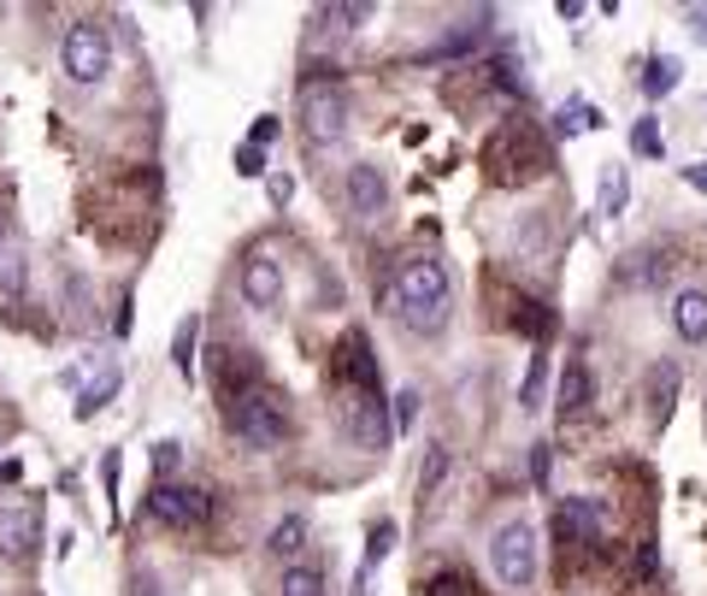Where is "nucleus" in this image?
<instances>
[{"label": "nucleus", "mask_w": 707, "mask_h": 596, "mask_svg": "<svg viewBox=\"0 0 707 596\" xmlns=\"http://www.w3.org/2000/svg\"><path fill=\"white\" fill-rule=\"evenodd\" d=\"M389 313L401 319L407 331H419V337H437L448 326V266L437 260V254H413V260L395 272Z\"/></svg>", "instance_id": "obj_1"}, {"label": "nucleus", "mask_w": 707, "mask_h": 596, "mask_svg": "<svg viewBox=\"0 0 707 596\" xmlns=\"http://www.w3.org/2000/svg\"><path fill=\"white\" fill-rule=\"evenodd\" d=\"M484 172H490V183H502V190H525V183H537L548 172L543 130L531 125V118H502V125L484 136Z\"/></svg>", "instance_id": "obj_2"}, {"label": "nucleus", "mask_w": 707, "mask_h": 596, "mask_svg": "<svg viewBox=\"0 0 707 596\" xmlns=\"http://www.w3.org/2000/svg\"><path fill=\"white\" fill-rule=\"evenodd\" d=\"M296 100H301V136H307V142H313V148L342 142V130H349V118H354L342 77H301Z\"/></svg>", "instance_id": "obj_3"}, {"label": "nucleus", "mask_w": 707, "mask_h": 596, "mask_svg": "<svg viewBox=\"0 0 707 596\" xmlns=\"http://www.w3.org/2000/svg\"><path fill=\"white\" fill-rule=\"evenodd\" d=\"M224 425H231L248 449H278V443H289V407H283V396H260V390L243 396V402H224Z\"/></svg>", "instance_id": "obj_4"}, {"label": "nucleus", "mask_w": 707, "mask_h": 596, "mask_svg": "<svg viewBox=\"0 0 707 596\" xmlns=\"http://www.w3.org/2000/svg\"><path fill=\"white\" fill-rule=\"evenodd\" d=\"M490 567L502 578L507 590H525L531 578H537V532H531V520H502L490 538Z\"/></svg>", "instance_id": "obj_5"}, {"label": "nucleus", "mask_w": 707, "mask_h": 596, "mask_svg": "<svg viewBox=\"0 0 707 596\" xmlns=\"http://www.w3.org/2000/svg\"><path fill=\"white\" fill-rule=\"evenodd\" d=\"M60 65H65V77H72V83L95 89V83L113 72V36L100 24H72V30H65V42H60Z\"/></svg>", "instance_id": "obj_6"}, {"label": "nucleus", "mask_w": 707, "mask_h": 596, "mask_svg": "<svg viewBox=\"0 0 707 596\" xmlns=\"http://www.w3.org/2000/svg\"><path fill=\"white\" fill-rule=\"evenodd\" d=\"M206 379L224 402H243L260 390V354L243 349V343H213L206 349Z\"/></svg>", "instance_id": "obj_7"}, {"label": "nucleus", "mask_w": 707, "mask_h": 596, "mask_svg": "<svg viewBox=\"0 0 707 596\" xmlns=\"http://www.w3.org/2000/svg\"><path fill=\"white\" fill-rule=\"evenodd\" d=\"M148 514L171 525V532H201L206 520H213V497L195 485H178V479H165V485H153V497H148Z\"/></svg>", "instance_id": "obj_8"}, {"label": "nucleus", "mask_w": 707, "mask_h": 596, "mask_svg": "<svg viewBox=\"0 0 707 596\" xmlns=\"http://www.w3.org/2000/svg\"><path fill=\"white\" fill-rule=\"evenodd\" d=\"M342 425H349V437L360 449H384L389 443V414H384V396H372V390H349V402H342Z\"/></svg>", "instance_id": "obj_9"}, {"label": "nucleus", "mask_w": 707, "mask_h": 596, "mask_svg": "<svg viewBox=\"0 0 707 596\" xmlns=\"http://www.w3.org/2000/svg\"><path fill=\"white\" fill-rule=\"evenodd\" d=\"M236 289H243V301L254 313H271L283 301V266L271 254H248L243 272H236Z\"/></svg>", "instance_id": "obj_10"}, {"label": "nucleus", "mask_w": 707, "mask_h": 596, "mask_svg": "<svg viewBox=\"0 0 707 596\" xmlns=\"http://www.w3.org/2000/svg\"><path fill=\"white\" fill-rule=\"evenodd\" d=\"M336 379L349 390H372V396H377V354H372V337L360 326L336 343Z\"/></svg>", "instance_id": "obj_11"}, {"label": "nucleus", "mask_w": 707, "mask_h": 596, "mask_svg": "<svg viewBox=\"0 0 707 596\" xmlns=\"http://www.w3.org/2000/svg\"><path fill=\"white\" fill-rule=\"evenodd\" d=\"M596 532H601V502L596 497H566L560 514H555L560 550H583V543H596Z\"/></svg>", "instance_id": "obj_12"}, {"label": "nucleus", "mask_w": 707, "mask_h": 596, "mask_svg": "<svg viewBox=\"0 0 707 596\" xmlns=\"http://www.w3.org/2000/svg\"><path fill=\"white\" fill-rule=\"evenodd\" d=\"M555 248H560L555 219L548 213H519V225H513V254H519V260H548Z\"/></svg>", "instance_id": "obj_13"}, {"label": "nucleus", "mask_w": 707, "mask_h": 596, "mask_svg": "<svg viewBox=\"0 0 707 596\" xmlns=\"http://www.w3.org/2000/svg\"><path fill=\"white\" fill-rule=\"evenodd\" d=\"M349 207L360 219H377L389 207V178L377 172V166H354V172H349Z\"/></svg>", "instance_id": "obj_14"}, {"label": "nucleus", "mask_w": 707, "mask_h": 596, "mask_svg": "<svg viewBox=\"0 0 707 596\" xmlns=\"http://www.w3.org/2000/svg\"><path fill=\"white\" fill-rule=\"evenodd\" d=\"M643 402H649V425L661 432V425L672 419V402H678V361H654V366H649Z\"/></svg>", "instance_id": "obj_15"}, {"label": "nucleus", "mask_w": 707, "mask_h": 596, "mask_svg": "<svg viewBox=\"0 0 707 596\" xmlns=\"http://www.w3.org/2000/svg\"><path fill=\"white\" fill-rule=\"evenodd\" d=\"M672 331L684 343H707V289H678L672 296Z\"/></svg>", "instance_id": "obj_16"}, {"label": "nucleus", "mask_w": 707, "mask_h": 596, "mask_svg": "<svg viewBox=\"0 0 707 596\" xmlns=\"http://www.w3.org/2000/svg\"><path fill=\"white\" fill-rule=\"evenodd\" d=\"M30 538H36V514H30V508H0V555L24 561Z\"/></svg>", "instance_id": "obj_17"}, {"label": "nucleus", "mask_w": 707, "mask_h": 596, "mask_svg": "<svg viewBox=\"0 0 707 596\" xmlns=\"http://www.w3.org/2000/svg\"><path fill=\"white\" fill-rule=\"evenodd\" d=\"M590 396H596V372H590V361H572L566 366V379H560V419H578L583 407H590Z\"/></svg>", "instance_id": "obj_18"}, {"label": "nucleus", "mask_w": 707, "mask_h": 596, "mask_svg": "<svg viewBox=\"0 0 707 596\" xmlns=\"http://www.w3.org/2000/svg\"><path fill=\"white\" fill-rule=\"evenodd\" d=\"M666 272H672L666 248H636V254H625L619 278H625V284H636V289H661V284H666Z\"/></svg>", "instance_id": "obj_19"}, {"label": "nucleus", "mask_w": 707, "mask_h": 596, "mask_svg": "<svg viewBox=\"0 0 707 596\" xmlns=\"http://www.w3.org/2000/svg\"><path fill=\"white\" fill-rule=\"evenodd\" d=\"M507 326L519 331V337H531V343H548L555 337V313H548V301H537V296H519V308L507 313Z\"/></svg>", "instance_id": "obj_20"}, {"label": "nucleus", "mask_w": 707, "mask_h": 596, "mask_svg": "<svg viewBox=\"0 0 707 596\" xmlns=\"http://www.w3.org/2000/svg\"><path fill=\"white\" fill-rule=\"evenodd\" d=\"M324 561H289V573H283V585H278V596H324Z\"/></svg>", "instance_id": "obj_21"}, {"label": "nucleus", "mask_w": 707, "mask_h": 596, "mask_svg": "<svg viewBox=\"0 0 707 596\" xmlns=\"http://www.w3.org/2000/svg\"><path fill=\"white\" fill-rule=\"evenodd\" d=\"M301 543H307V514H283L278 525H271L266 550L278 555V561H296V555H301Z\"/></svg>", "instance_id": "obj_22"}, {"label": "nucleus", "mask_w": 707, "mask_h": 596, "mask_svg": "<svg viewBox=\"0 0 707 596\" xmlns=\"http://www.w3.org/2000/svg\"><path fill=\"white\" fill-rule=\"evenodd\" d=\"M578 130H601V107H596V100H583V95H572L555 113V136H578Z\"/></svg>", "instance_id": "obj_23"}, {"label": "nucleus", "mask_w": 707, "mask_h": 596, "mask_svg": "<svg viewBox=\"0 0 707 596\" xmlns=\"http://www.w3.org/2000/svg\"><path fill=\"white\" fill-rule=\"evenodd\" d=\"M118 390H125V372H100V379L77 396V419H95L100 407H107V402L118 396Z\"/></svg>", "instance_id": "obj_24"}, {"label": "nucleus", "mask_w": 707, "mask_h": 596, "mask_svg": "<svg viewBox=\"0 0 707 596\" xmlns=\"http://www.w3.org/2000/svg\"><path fill=\"white\" fill-rule=\"evenodd\" d=\"M678 72H684L678 60L654 54V60H649V72H643V95H649V100H661L666 89H678Z\"/></svg>", "instance_id": "obj_25"}, {"label": "nucleus", "mask_w": 707, "mask_h": 596, "mask_svg": "<svg viewBox=\"0 0 707 596\" xmlns=\"http://www.w3.org/2000/svg\"><path fill=\"white\" fill-rule=\"evenodd\" d=\"M448 467H454V455H448V443H430L425 449V467H419V497H430L442 479H448Z\"/></svg>", "instance_id": "obj_26"}, {"label": "nucleus", "mask_w": 707, "mask_h": 596, "mask_svg": "<svg viewBox=\"0 0 707 596\" xmlns=\"http://www.w3.org/2000/svg\"><path fill=\"white\" fill-rule=\"evenodd\" d=\"M543 384H548V354L537 349V354H531L525 384H519V407H525V414H537V407H543Z\"/></svg>", "instance_id": "obj_27"}, {"label": "nucleus", "mask_w": 707, "mask_h": 596, "mask_svg": "<svg viewBox=\"0 0 707 596\" xmlns=\"http://www.w3.org/2000/svg\"><path fill=\"white\" fill-rule=\"evenodd\" d=\"M601 219H619L625 213V166H608L601 172V207H596Z\"/></svg>", "instance_id": "obj_28"}, {"label": "nucleus", "mask_w": 707, "mask_h": 596, "mask_svg": "<svg viewBox=\"0 0 707 596\" xmlns=\"http://www.w3.org/2000/svg\"><path fill=\"white\" fill-rule=\"evenodd\" d=\"M195 337H201V319H183V326H178V343H171V361H178V372H195Z\"/></svg>", "instance_id": "obj_29"}, {"label": "nucleus", "mask_w": 707, "mask_h": 596, "mask_svg": "<svg viewBox=\"0 0 707 596\" xmlns=\"http://www.w3.org/2000/svg\"><path fill=\"white\" fill-rule=\"evenodd\" d=\"M631 148L643 160H661L666 155V148H661V125H654V118H636V125H631Z\"/></svg>", "instance_id": "obj_30"}, {"label": "nucleus", "mask_w": 707, "mask_h": 596, "mask_svg": "<svg viewBox=\"0 0 707 596\" xmlns=\"http://www.w3.org/2000/svg\"><path fill=\"white\" fill-rule=\"evenodd\" d=\"M413 419H419V390H401L395 407H389V425L395 432H413Z\"/></svg>", "instance_id": "obj_31"}, {"label": "nucleus", "mask_w": 707, "mask_h": 596, "mask_svg": "<svg viewBox=\"0 0 707 596\" xmlns=\"http://www.w3.org/2000/svg\"><path fill=\"white\" fill-rule=\"evenodd\" d=\"M178 467H183V449H178V443H171V437H165V443H153V472H160V485H165Z\"/></svg>", "instance_id": "obj_32"}, {"label": "nucleus", "mask_w": 707, "mask_h": 596, "mask_svg": "<svg viewBox=\"0 0 707 596\" xmlns=\"http://www.w3.org/2000/svg\"><path fill=\"white\" fill-rule=\"evenodd\" d=\"M236 172H243V178H266V148L243 142V148H236Z\"/></svg>", "instance_id": "obj_33"}, {"label": "nucleus", "mask_w": 707, "mask_h": 596, "mask_svg": "<svg viewBox=\"0 0 707 596\" xmlns=\"http://www.w3.org/2000/svg\"><path fill=\"white\" fill-rule=\"evenodd\" d=\"M266 195H271V207L283 213L289 201H296V178H289V172H271V178H266Z\"/></svg>", "instance_id": "obj_34"}, {"label": "nucleus", "mask_w": 707, "mask_h": 596, "mask_svg": "<svg viewBox=\"0 0 707 596\" xmlns=\"http://www.w3.org/2000/svg\"><path fill=\"white\" fill-rule=\"evenodd\" d=\"M548 472H555V443H531V479L548 485Z\"/></svg>", "instance_id": "obj_35"}, {"label": "nucleus", "mask_w": 707, "mask_h": 596, "mask_svg": "<svg viewBox=\"0 0 707 596\" xmlns=\"http://www.w3.org/2000/svg\"><path fill=\"white\" fill-rule=\"evenodd\" d=\"M389 538H395V525H372V543H366V573H372L384 555H389Z\"/></svg>", "instance_id": "obj_36"}, {"label": "nucleus", "mask_w": 707, "mask_h": 596, "mask_svg": "<svg viewBox=\"0 0 707 596\" xmlns=\"http://www.w3.org/2000/svg\"><path fill=\"white\" fill-rule=\"evenodd\" d=\"M425 596H472V590H465V578H460V573H437V578L425 585Z\"/></svg>", "instance_id": "obj_37"}, {"label": "nucleus", "mask_w": 707, "mask_h": 596, "mask_svg": "<svg viewBox=\"0 0 707 596\" xmlns=\"http://www.w3.org/2000/svg\"><path fill=\"white\" fill-rule=\"evenodd\" d=\"M100 485H107V497H113V508H118V449L100 455Z\"/></svg>", "instance_id": "obj_38"}, {"label": "nucleus", "mask_w": 707, "mask_h": 596, "mask_svg": "<svg viewBox=\"0 0 707 596\" xmlns=\"http://www.w3.org/2000/svg\"><path fill=\"white\" fill-rule=\"evenodd\" d=\"M372 12H377L372 0H360V7H336V19H342V30H360V24L372 19Z\"/></svg>", "instance_id": "obj_39"}, {"label": "nucleus", "mask_w": 707, "mask_h": 596, "mask_svg": "<svg viewBox=\"0 0 707 596\" xmlns=\"http://www.w3.org/2000/svg\"><path fill=\"white\" fill-rule=\"evenodd\" d=\"M248 142H254V148H271V142H278V118H254Z\"/></svg>", "instance_id": "obj_40"}, {"label": "nucleus", "mask_w": 707, "mask_h": 596, "mask_svg": "<svg viewBox=\"0 0 707 596\" xmlns=\"http://www.w3.org/2000/svg\"><path fill=\"white\" fill-rule=\"evenodd\" d=\"M684 24H689V36H696V42H707V7H689Z\"/></svg>", "instance_id": "obj_41"}, {"label": "nucleus", "mask_w": 707, "mask_h": 596, "mask_svg": "<svg viewBox=\"0 0 707 596\" xmlns=\"http://www.w3.org/2000/svg\"><path fill=\"white\" fill-rule=\"evenodd\" d=\"M684 178H689V190H701V195H707V160H696V166H684Z\"/></svg>", "instance_id": "obj_42"}, {"label": "nucleus", "mask_w": 707, "mask_h": 596, "mask_svg": "<svg viewBox=\"0 0 707 596\" xmlns=\"http://www.w3.org/2000/svg\"><path fill=\"white\" fill-rule=\"evenodd\" d=\"M0 254H7V213H0Z\"/></svg>", "instance_id": "obj_43"}]
</instances>
